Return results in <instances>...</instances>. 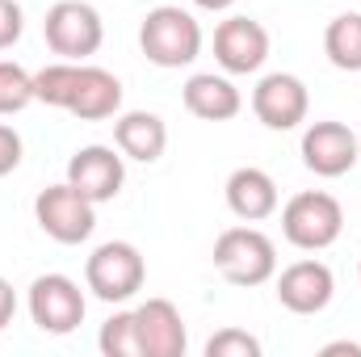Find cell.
I'll use <instances>...</instances> for the list:
<instances>
[{
    "label": "cell",
    "instance_id": "obj_15",
    "mask_svg": "<svg viewBox=\"0 0 361 357\" xmlns=\"http://www.w3.org/2000/svg\"><path fill=\"white\" fill-rule=\"evenodd\" d=\"M72 118L80 122H101V118H114L122 109V80L97 63H80L76 72V85H72V97L63 105Z\"/></svg>",
    "mask_w": 361,
    "mask_h": 357
},
{
    "label": "cell",
    "instance_id": "obj_21",
    "mask_svg": "<svg viewBox=\"0 0 361 357\" xmlns=\"http://www.w3.org/2000/svg\"><path fill=\"white\" fill-rule=\"evenodd\" d=\"M76 72H80V63H72V59L47 63L42 72H34V97L51 109H63L72 97V85H76Z\"/></svg>",
    "mask_w": 361,
    "mask_h": 357
},
{
    "label": "cell",
    "instance_id": "obj_23",
    "mask_svg": "<svg viewBox=\"0 0 361 357\" xmlns=\"http://www.w3.org/2000/svg\"><path fill=\"white\" fill-rule=\"evenodd\" d=\"M21 30H25V13H21V4H17V0H0V51L17 47Z\"/></svg>",
    "mask_w": 361,
    "mask_h": 357
},
{
    "label": "cell",
    "instance_id": "obj_18",
    "mask_svg": "<svg viewBox=\"0 0 361 357\" xmlns=\"http://www.w3.org/2000/svg\"><path fill=\"white\" fill-rule=\"evenodd\" d=\"M324 55L336 72H361V13H341L328 21Z\"/></svg>",
    "mask_w": 361,
    "mask_h": 357
},
{
    "label": "cell",
    "instance_id": "obj_27",
    "mask_svg": "<svg viewBox=\"0 0 361 357\" xmlns=\"http://www.w3.org/2000/svg\"><path fill=\"white\" fill-rule=\"evenodd\" d=\"M189 4H197V8H206V13H223V8H231L235 0H189Z\"/></svg>",
    "mask_w": 361,
    "mask_h": 357
},
{
    "label": "cell",
    "instance_id": "obj_26",
    "mask_svg": "<svg viewBox=\"0 0 361 357\" xmlns=\"http://www.w3.org/2000/svg\"><path fill=\"white\" fill-rule=\"evenodd\" d=\"M324 357H336V353H349V357H361V345L357 341H332V345H324L319 349Z\"/></svg>",
    "mask_w": 361,
    "mask_h": 357
},
{
    "label": "cell",
    "instance_id": "obj_22",
    "mask_svg": "<svg viewBox=\"0 0 361 357\" xmlns=\"http://www.w3.org/2000/svg\"><path fill=\"white\" fill-rule=\"evenodd\" d=\"M206 357H261V341L244 328H219L206 341Z\"/></svg>",
    "mask_w": 361,
    "mask_h": 357
},
{
    "label": "cell",
    "instance_id": "obj_28",
    "mask_svg": "<svg viewBox=\"0 0 361 357\" xmlns=\"http://www.w3.org/2000/svg\"><path fill=\"white\" fill-rule=\"evenodd\" d=\"M357 277H361V265H357Z\"/></svg>",
    "mask_w": 361,
    "mask_h": 357
},
{
    "label": "cell",
    "instance_id": "obj_24",
    "mask_svg": "<svg viewBox=\"0 0 361 357\" xmlns=\"http://www.w3.org/2000/svg\"><path fill=\"white\" fill-rule=\"evenodd\" d=\"M21 135L8 126V122H0V177H8V173H17V164H21Z\"/></svg>",
    "mask_w": 361,
    "mask_h": 357
},
{
    "label": "cell",
    "instance_id": "obj_11",
    "mask_svg": "<svg viewBox=\"0 0 361 357\" xmlns=\"http://www.w3.org/2000/svg\"><path fill=\"white\" fill-rule=\"evenodd\" d=\"M68 185H76L89 202H114L126 185V156L118 147L89 143L68 160Z\"/></svg>",
    "mask_w": 361,
    "mask_h": 357
},
{
    "label": "cell",
    "instance_id": "obj_6",
    "mask_svg": "<svg viewBox=\"0 0 361 357\" xmlns=\"http://www.w3.org/2000/svg\"><path fill=\"white\" fill-rule=\"evenodd\" d=\"M42 38H47V47L59 59L85 63L105 42V21H101V13L92 8L89 0H59L42 17Z\"/></svg>",
    "mask_w": 361,
    "mask_h": 357
},
{
    "label": "cell",
    "instance_id": "obj_10",
    "mask_svg": "<svg viewBox=\"0 0 361 357\" xmlns=\"http://www.w3.org/2000/svg\"><path fill=\"white\" fill-rule=\"evenodd\" d=\"M252 114L269 131H294L311 114V92H307V85L298 76H290V72H269L252 89Z\"/></svg>",
    "mask_w": 361,
    "mask_h": 357
},
{
    "label": "cell",
    "instance_id": "obj_8",
    "mask_svg": "<svg viewBox=\"0 0 361 357\" xmlns=\"http://www.w3.org/2000/svg\"><path fill=\"white\" fill-rule=\"evenodd\" d=\"M361 156V139L336 118H324V122H311L302 131V164L324 181H336L345 173L357 169Z\"/></svg>",
    "mask_w": 361,
    "mask_h": 357
},
{
    "label": "cell",
    "instance_id": "obj_3",
    "mask_svg": "<svg viewBox=\"0 0 361 357\" xmlns=\"http://www.w3.org/2000/svg\"><path fill=\"white\" fill-rule=\"evenodd\" d=\"M214 269L231 286H265L277 277V244L261 227H227L214 240Z\"/></svg>",
    "mask_w": 361,
    "mask_h": 357
},
{
    "label": "cell",
    "instance_id": "obj_19",
    "mask_svg": "<svg viewBox=\"0 0 361 357\" xmlns=\"http://www.w3.org/2000/svg\"><path fill=\"white\" fill-rule=\"evenodd\" d=\"M97 349L105 357H143L135 311H114V315L101 324V332H97Z\"/></svg>",
    "mask_w": 361,
    "mask_h": 357
},
{
    "label": "cell",
    "instance_id": "obj_5",
    "mask_svg": "<svg viewBox=\"0 0 361 357\" xmlns=\"http://www.w3.org/2000/svg\"><path fill=\"white\" fill-rule=\"evenodd\" d=\"M25 307H30V320L38 332L47 337H68L85 324V311H89V298L80 290V282H72L68 273H42L30 282V294H25Z\"/></svg>",
    "mask_w": 361,
    "mask_h": 357
},
{
    "label": "cell",
    "instance_id": "obj_7",
    "mask_svg": "<svg viewBox=\"0 0 361 357\" xmlns=\"http://www.w3.org/2000/svg\"><path fill=\"white\" fill-rule=\"evenodd\" d=\"M34 219L55 244H85L97 227V202H89L76 185L59 181L34 198Z\"/></svg>",
    "mask_w": 361,
    "mask_h": 357
},
{
    "label": "cell",
    "instance_id": "obj_14",
    "mask_svg": "<svg viewBox=\"0 0 361 357\" xmlns=\"http://www.w3.org/2000/svg\"><path fill=\"white\" fill-rule=\"evenodd\" d=\"M114 147L135 164H156L169 147V126L152 109H126L114 118Z\"/></svg>",
    "mask_w": 361,
    "mask_h": 357
},
{
    "label": "cell",
    "instance_id": "obj_9",
    "mask_svg": "<svg viewBox=\"0 0 361 357\" xmlns=\"http://www.w3.org/2000/svg\"><path fill=\"white\" fill-rule=\"evenodd\" d=\"M269 59V30L257 17H227L214 30V63L227 76H252Z\"/></svg>",
    "mask_w": 361,
    "mask_h": 357
},
{
    "label": "cell",
    "instance_id": "obj_2",
    "mask_svg": "<svg viewBox=\"0 0 361 357\" xmlns=\"http://www.w3.org/2000/svg\"><path fill=\"white\" fill-rule=\"evenodd\" d=\"M345 231V206L324 189H302L281 206V236L302 253H324Z\"/></svg>",
    "mask_w": 361,
    "mask_h": 357
},
{
    "label": "cell",
    "instance_id": "obj_16",
    "mask_svg": "<svg viewBox=\"0 0 361 357\" xmlns=\"http://www.w3.org/2000/svg\"><path fill=\"white\" fill-rule=\"evenodd\" d=\"M223 193H227V210L240 219V223H261V219H269L277 214V181L265 173V169H257V164H244V169H235L227 185H223Z\"/></svg>",
    "mask_w": 361,
    "mask_h": 357
},
{
    "label": "cell",
    "instance_id": "obj_25",
    "mask_svg": "<svg viewBox=\"0 0 361 357\" xmlns=\"http://www.w3.org/2000/svg\"><path fill=\"white\" fill-rule=\"evenodd\" d=\"M13 315H17V290L8 277H0V332L13 324Z\"/></svg>",
    "mask_w": 361,
    "mask_h": 357
},
{
    "label": "cell",
    "instance_id": "obj_1",
    "mask_svg": "<svg viewBox=\"0 0 361 357\" xmlns=\"http://www.w3.org/2000/svg\"><path fill=\"white\" fill-rule=\"evenodd\" d=\"M139 51L147 55V63L156 68H189L202 55V25L189 8L180 4H160L143 17L139 25Z\"/></svg>",
    "mask_w": 361,
    "mask_h": 357
},
{
    "label": "cell",
    "instance_id": "obj_4",
    "mask_svg": "<svg viewBox=\"0 0 361 357\" xmlns=\"http://www.w3.org/2000/svg\"><path fill=\"white\" fill-rule=\"evenodd\" d=\"M143 282H147V261L130 240H105L85 261V286L101 303H126L143 290Z\"/></svg>",
    "mask_w": 361,
    "mask_h": 357
},
{
    "label": "cell",
    "instance_id": "obj_17",
    "mask_svg": "<svg viewBox=\"0 0 361 357\" xmlns=\"http://www.w3.org/2000/svg\"><path fill=\"white\" fill-rule=\"evenodd\" d=\"M180 101L193 118L202 122H231L240 109H244V97L231 85V76H214V72H197L185 80Z\"/></svg>",
    "mask_w": 361,
    "mask_h": 357
},
{
    "label": "cell",
    "instance_id": "obj_20",
    "mask_svg": "<svg viewBox=\"0 0 361 357\" xmlns=\"http://www.w3.org/2000/svg\"><path fill=\"white\" fill-rule=\"evenodd\" d=\"M34 101V72H25L13 59H0V118H13Z\"/></svg>",
    "mask_w": 361,
    "mask_h": 357
},
{
    "label": "cell",
    "instance_id": "obj_12",
    "mask_svg": "<svg viewBox=\"0 0 361 357\" xmlns=\"http://www.w3.org/2000/svg\"><path fill=\"white\" fill-rule=\"evenodd\" d=\"M332 294H336V273L324 261H315V257L294 261V265H286L277 273V303L286 311H294V315H319V311H328Z\"/></svg>",
    "mask_w": 361,
    "mask_h": 357
},
{
    "label": "cell",
    "instance_id": "obj_13",
    "mask_svg": "<svg viewBox=\"0 0 361 357\" xmlns=\"http://www.w3.org/2000/svg\"><path fill=\"white\" fill-rule=\"evenodd\" d=\"M139 320V345L143 357H185L189 349V328L180 320V311L169 298H147L135 307Z\"/></svg>",
    "mask_w": 361,
    "mask_h": 357
}]
</instances>
